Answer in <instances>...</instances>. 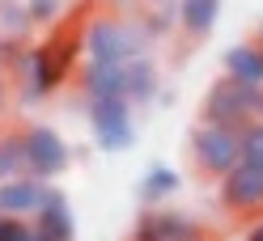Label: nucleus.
Wrapping results in <instances>:
<instances>
[{"instance_id": "obj_6", "label": "nucleus", "mask_w": 263, "mask_h": 241, "mask_svg": "<svg viewBox=\"0 0 263 241\" xmlns=\"http://www.w3.org/2000/svg\"><path fill=\"white\" fill-rule=\"evenodd\" d=\"M217 199L229 216H238V220H255L263 216V165H242L238 169H229L225 178L217 182Z\"/></svg>"}, {"instance_id": "obj_15", "label": "nucleus", "mask_w": 263, "mask_h": 241, "mask_svg": "<svg viewBox=\"0 0 263 241\" xmlns=\"http://www.w3.org/2000/svg\"><path fill=\"white\" fill-rule=\"evenodd\" d=\"M9 178H30V157H26L22 132H0V182Z\"/></svg>"}, {"instance_id": "obj_20", "label": "nucleus", "mask_w": 263, "mask_h": 241, "mask_svg": "<svg viewBox=\"0 0 263 241\" xmlns=\"http://www.w3.org/2000/svg\"><path fill=\"white\" fill-rule=\"evenodd\" d=\"M242 241H263V216L246 220V229H242Z\"/></svg>"}, {"instance_id": "obj_3", "label": "nucleus", "mask_w": 263, "mask_h": 241, "mask_svg": "<svg viewBox=\"0 0 263 241\" xmlns=\"http://www.w3.org/2000/svg\"><path fill=\"white\" fill-rule=\"evenodd\" d=\"M191 161L204 178H225L229 169L242 165V132L238 127H225V123H204L191 132Z\"/></svg>"}, {"instance_id": "obj_22", "label": "nucleus", "mask_w": 263, "mask_h": 241, "mask_svg": "<svg viewBox=\"0 0 263 241\" xmlns=\"http://www.w3.org/2000/svg\"><path fill=\"white\" fill-rule=\"evenodd\" d=\"M259 119H263V85L255 89V123H259Z\"/></svg>"}, {"instance_id": "obj_12", "label": "nucleus", "mask_w": 263, "mask_h": 241, "mask_svg": "<svg viewBox=\"0 0 263 241\" xmlns=\"http://www.w3.org/2000/svg\"><path fill=\"white\" fill-rule=\"evenodd\" d=\"M221 72L229 80H238V85H251L259 89L263 85V47L251 38V42H238V47H229L225 51V63H221Z\"/></svg>"}, {"instance_id": "obj_23", "label": "nucleus", "mask_w": 263, "mask_h": 241, "mask_svg": "<svg viewBox=\"0 0 263 241\" xmlns=\"http://www.w3.org/2000/svg\"><path fill=\"white\" fill-rule=\"evenodd\" d=\"M255 42H259V47H263V26H259V34H255Z\"/></svg>"}, {"instance_id": "obj_24", "label": "nucleus", "mask_w": 263, "mask_h": 241, "mask_svg": "<svg viewBox=\"0 0 263 241\" xmlns=\"http://www.w3.org/2000/svg\"><path fill=\"white\" fill-rule=\"evenodd\" d=\"M153 5H174V0H153Z\"/></svg>"}, {"instance_id": "obj_13", "label": "nucleus", "mask_w": 263, "mask_h": 241, "mask_svg": "<svg viewBox=\"0 0 263 241\" xmlns=\"http://www.w3.org/2000/svg\"><path fill=\"white\" fill-rule=\"evenodd\" d=\"M217 17H221V0H178V5H174V21H178V30H187L191 38L212 34Z\"/></svg>"}, {"instance_id": "obj_1", "label": "nucleus", "mask_w": 263, "mask_h": 241, "mask_svg": "<svg viewBox=\"0 0 263 241\" xmlns=\"http://www.w3.org/2000/svg\"><path fill=\"white\" fill-rule=\"evenodd\" d=\"M85 51L81 30H60L39 47H26V55L17 63V80H22V98L26 102H43L77 72V59Z\"/></svg>"}, {"instance_id": "obj_8", "label": "nucleus", "mask_w": 263, "mask_h": 241, "mask_svg": "<svg viewBox=\"0 0 263 241\" xmlns=\"http://www.w3.org/2000/svg\"><path fill=\"white\" fill-rule=\"evenodd\" d=\"M195 237H204V229L174 207H144L132 229V241H195Z\"/></svg>"}, {"instance_id": "obj_10", "label": "nucleus", "mask_w": 263, "mask_h": 241, "mask_svg": "<svg viewBox=\"0 0 263 241\" xmlns=\"http://www.w3.org/2000/svg\"><path fill=\"white\" fill-rule=\"evenodd\" d=\"M81 93L85 98H127V63H85Z\"/></svg>"}, {"instance_id": "obj_5", "label": "nucleus", "mask_w": 263, "mask_h": 241, "mask_svg": "<svg viewBox=\"0 0 263 241\" xmlns=\"http://www.w3.org/2000/svg\"><path fill=\"white\" fill-rule=\"evenodd\" d=\"M204 123H225V127H251L255 123V89L251 85H238V80L221 76L217 85L204 93V110H200Z\"/></svg>"}, {"instance_id": "obj_2", "label": "nucleus", "mask_w": 263, "mask_h": 241, "mask_svg": "<svg viewBox=\"0 0 263 241\" xmlns=\"http://www.w3.org/2000/svg\"><path fill=\"white\" fill-rule=\"evenodd\" d=\"M81 42H85V63H132L149 51L153 34L119 17H89L81 30Z\"/></svg>"}, {"instance_id": "obj_18", "label": "nucleus", "mask_w": 263, "mask_h": 241, "mask_svg": "<svg viewBox=\"0 0 263 241\" xmlns=\"http://www.w3.org/2000/svg\"><path fill=\"white\" fill-rule=\"evenodd\" d=\"M30 237H34V220L0 216V241H30Z\"/></svg>"}, {"instance_id": "obj_14", "label": "nucleus", "mask_w": 263, "mask_h": 241, "mask_svg": "<svg viewBox=\"0 0 263 241\" xmlns=\"http://www.w3.org/2000/svg\"><path fill=\"white\" fill-rule=\"evenodd\" d=\"M153 98H157V68H153L149 55H140V59L127 63V102L132 106H149Z\"/></svg>"}, {"instance_id": "obj_11", "label": "nucleus", "mask_w": 263, "mask_h": 241, "mask_svg": "<svg viewBox=\"0 0 263 241\" xmlns=\"http://www.w3.org/2000/svg\"><path fill=\"white\" fill-rule=\"evenodd\" d=\"M34 229L55 237V241H77V220H72V207L64 199V190H55V186L47 190V199H43L39 216H34Z\"/></svg>"}, {"instance_id": "obj_4", "label": "nucleus", "mask_w": 263, "mask_h": 241, "mask_svg": "<svg viewBox=\"0 0 263 241\" xmlns=\"http://www.w3.org/2000/svg\"><path fill=\"white\" fill-rule=\"evenodd\" d=\"M89 132L102 152H123L136 140V106L127 98H89Z\"/></svg>"}, {"instance_id": "obj_16", "label": "nucleus", "mask_w": 263, "mask_h": 241, "mask_svg": "<svg viewBox=\"0 0 263 241\" xmlns=\"http://www.w3.org/2000/svg\"><path fill=\"white\" fill-rule=\"evenodd\" d=\"M178 173L170 169V165H153L149 173H144V182H140V199H144V207H161L174 190H178Z\"/></svg>"}, {"instance_id": "obj_9", "label": "nucleus", "mask_w": 263, "mask_h": 241, "mask_svg": "<svg viewBox=\"0 0 263 241\" xmlns=\"http://www.w3.org/2000/svg\"><path fill=\"white\" fill-rule=\"evenodd\" d=\"M47 190H51V182H43V178H9V182H0V216L34 220L43 199H47Z\"/></svg>"}, {"instance_id": "obj_25", "label": "nucleus", "mask_w": 263, "mask_h": 241, "mask_svg": "<svg viewBox=\"0 0 263 241\" xmlns=\"http://www.w3.org/2000/svg\"><path fill=\"white\" fill-rule=\"evenodd\" d=\"M195 241H208V237H195Z\"/></svg>"}, {"instance_id": "obj_7", "label": "nucleus", "mask_w": 263, "mask_h": 241, "mask_svg": "<svg viewBox=\"0 0 263 241\" xmlns=\"http://www.w3.org/2000/svg\"><path fill=\"white\" fill-rule=\"evenodd\" d=\"M26 157H30V178H43V182H51L60 178L64 169H68V144L60 140V132H51L47 123H34V127H26Z\"/></svg>"}, {"instance_id": "obj_21", "label": "nucleus", "mask_w": 263, "mask_h": 241, "mask_svg": "<svg viewBox=\"0 0 263 241\" xmlns=\"http://www.w3.org/2000/svg\"><path fill=\"white\" fill-rule=\"evenodd\" d=\"M9 102V68H0V110Z\"/></svg>"}, {"instance_id": "obj_19", "label": "nucleus", "mask_w": 263, "mask_h": 241, "mask_svg": "<svg viewBox=\"0 0 263 241\" xmlns=\"http://www.w3.org/2000/svg\"><path fill=\"white\" fill-rule=\"evenodd\" d=\"M26 13L34 26H51L60 17V0H26Z\"/></svg>"}, {"instance_id": "obj_17", "label": "nucleus", "mask_w": 263, "mask_h": 241, "mask_svg": "<svg viewBox=\"0 0 263 241\" xmlns=\"http://www.w3.org/2000/svg\"><path fill=\"white\" fill-rule=\"evenodd\" d=\"M242 161L246 165H263V119L242 127Z\"/></svg>"}]
</instances>
